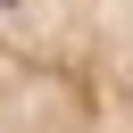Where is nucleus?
Returning a JSON list of instances; mask_svg holds the SVG:
<instances>
[{
    "label": "nucleus",
    "mask_w": 133,
    "mask_h": 133,
    "mask_svg": "<svg viewBox=\"0 0 133 133\" xmlns=\"http://www.w3.org/2000/svg\"><path fill=\"white\" fill-rule=\"evenodd\" d=\"M0 133H33V125H25L17 108H8V91H0Z\"/></svg>",
    "instance_id": "f257e3e1"
}]
</instances>
